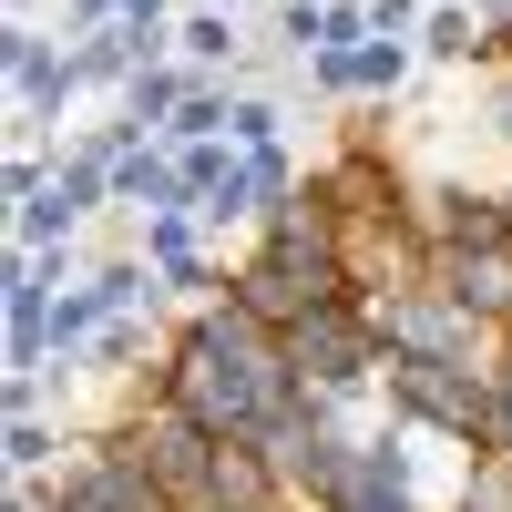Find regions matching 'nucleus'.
Instances as JSON below:
<instances>
[{
    "mask_svg": "<svg viewBox=\"0 0 512 512\" xmlns=\"http://www.w3.org/2000/svg\"><path fill=\"white\" fill-rule=\"evenodd\" d=\"M390 390L420 410V420H441V431H461V441H472V431H492V400H482V379L472 369H451V359H390Z\"/></svg>",
    "mask_w": 512,
    "mask_h": 512,
    "instance_id": "nucleus-2",
    "label": "nucleus"
},
{
    "mask_svg": "<svg viewBox=\"0 0 512 512\" xmlns=\"http://www.w3.org/2000/svg\"><path fill=\"white\" fill-rule=\"evenodd\" d=\"M328 492H338V512H410L400 482H390V461H338Z\"/></svg>",
    "mask_w": 512,
    "mask_h": 512,
    "instance_id": "nucleus-6",
    "label": "nucleus"
},
{
    "mask_svg": "<svg viewBox=\"0 0 512 512\" xmlns=\"http://www.w3.org/2000/svg\"><path fill=\"white\" fill-rule=\"evenodd\" d=\"M72 512H164V492L134 472V461H113V472H93V482L72 492Z\"/></svg>",
    "mask_w": 512,
    "mask_h": 512,
    "instance_id": "nucleus-5",
    "label": "nucleus"
},
{
    "mask_svg": "<svg viewBox=\"0 0 512 512\" xmlns=\"http://www.w3.org/2000/svg\"><path fill=\"white\" fill-rule=\"evenodd\" d=\"M205 482H216V502H236V512H256V502H267V482H256V472H246L236 451H226V461H216V472H205Z\"/></svg>",
    "mask_w": 512,
    "mask_h": 512,
    "instance_id": "nucleus-9",
    "label": "nucleus"
},
{
    "mask_svg": "<svg viewBox=\"0 0 512 512\" xmlns=\"http://www.w3.org/2000/svg\"><path fill=\"white\" fill-rule=\"evenodd\" d=\"M11 349H21V359L41 349V287H31V277H11Z\"/></svg>",
    "mask_w": 512,
    "mask_h": 512,
    "instance_id": "nucleus-8",
    "label": "nucleus"
},
{
    "mask_svg": "<svg viewBox=\"0 0 512 512\" xmlns=\"http://www.w3.org/2000/svg\"><path fill=\"white\" fill-rule=\"evenodd\" d=\"M195 451H205V420H195V410H175V420L154 431V472H164V482H195V472H216V461H195Z\"/></svg>",
    "mask_w": 512,
    "mask_h": 512,
    "instance_id": "nucleus-7",
    "label": "nucleus"
},
{
    "mask_svg": "<svg viewBox=\"0 0 512 512\" xmlns=\"http://www.w3.org/2000/svg\"><path fill=\"white\" fill-rule=\"evenodd\" d=\"M175 390H185V410H195L216 441H226V431H267V420H277V369H267V349L246 338V318H216V328L185 338Z\"/></svg>",
    "mask_w": 512,
    "mask_h": 512,
    "instance_id": "nucleus-1",
    "label": "nucleus"
},
{
    "mask_svg": "<svg viewBox=\"0 0 512 512\" xmlns=\"http://www.w3.org/2000/svg\"><path fill=\"white\" fill-rule=\"evenodd\" d=\"M492 441H512V369H502V420H492Z\"/></svg>",
    "mask_w": 512,
    "mask_h": 512,
    "instance_id": "nucleus-10",
    "label": "nucleus"
},
{
    "mask_svg": "<svg viewBox=\"0 0 512 512\" xmlns=\"http://www.w3.org/2000/svg\"><path fill=\"white\" fill-rule=\"evenodd\" d=\"M297 369H318V379H359L369 349H359V328L338 318V308H318V318H297Z\"/></svg>",
    "mask_w": 512,
    "mask_h": 512,
    "instance_id": "nucleus-3",
    "label": "nucleus"
},
{
    "mask_svg": "<svg viewBox=\"0 0 512 512\" xmlns=\"http://www.w3.org/2000/svg\"><path fill=\"white\" fill-rule=\"evenodd\" d=\"M451 277H461V308H512V246L502 236H472Z\"/></svg>",
    "mask_w": 512,
    "mask_h": 512,
    "instance_id": "nucleus-4",
    "label": "nucleus"
}]
</instances>
